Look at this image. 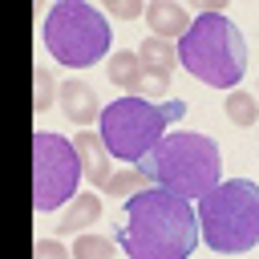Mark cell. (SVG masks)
<instances>
[{"mask_svg":"<svg viewBox=\"0 0 259 259\" xmlns=\"http://www.w3.org/2000/svg\"><path fill=\"white\" fill-rule=\"evenodd\" d=\"M117 243L130 259H190L202 243L190 198L170 194L162 186H146L121 206Z\"/></svg>","mask_w":259,"mask_h":259,"instance_id":"1","label":"cell"},{"mask_svg":"<svg viewBox=\"0 0 259 259\" xmlns=\"http://www.w3.org/2000/svg\"><path fill=\"white\" fill-rule=\"evenodd\" d=\"M178 65L214 89H235L247 73V40L227 12H198L178 40Z\"/></svg>","mask_w":259,"mask_h":259,"instance_id":"2","label":"cell"},{"mask_svg":"<svg viewBox=\"0 0 259 259\" xmlns=\"http://www.w3.org/2000/svg\"><path fill=\"white\" fill-rule=\"evenodd\" d=\"M154 186L170 190V194H182V198H202L219 186V174H223V154H219V142L214 138H202V134H166L138 166Z\"/></svg>","mask_w":259,"mask_h":259,"instance_id":"3","label":"cell"},{"mask_svg":"<svg viewBox=\"0 0 259 259\" xmlns=\"http://www.w3.org/2000/svg\"><path fill=\"white\" fill-rule=\"evenodd\" d=\"M202 243L219 255H243L259 243V186L251 178H227L198 198Z\"/></svg>","mask_w":259,"mask_h":259,"instance_id":"4","label":"cell"},{"mask_svg":"<svg viewBox=\"0 0 259 259\" xmlns=\"http://www.w3.org/2000/svg\"><path fill=\"white\" fill-rule=\"evenodd\" d=\"M186 113V101H146V97H117L101 109V142L109 150V158L117 162H142L170 130V121H178Z\"/></svg>","mask_w":259,"mask_h":259,"instance_id":"5","label":"cell"},{"mask_svg":"<svg viewBox=\"0 0 259 259\" xmlns=\"http://www.w3.org/2000/svg\"><path fill=\"white\" fill-rule=\"evenodd\" d=\"M109 40H113L109 16L85 0H61L45 16V49L53 53L57 65L89 69L101 57H109Z\"/></svg>","mask_w":259,"mask_h":259,"instance_id":"6","label":"cell"},{"mask_svg":"<svg viewBox=\"0 0 259 259\" xmlns=\"http://www.w3.org/2000/svg\"><path fill=\"white\" fill-rule=\"evenodd\" d=\"M81 158L77 146L65 142L61 134H32V206L36 210H57L77 198L81 186Z\"/></svg>","mask_w":259,"mask_h":259,"instance_id":"7","label":"cell"},{"mask_svg":"<svg viewBox=\"0 0 259 259\" xmlns=\"http://www.w3.org/2000/svg\"><path fill=\"white\" fill-rule=\"evenodd\" d=\"M57 101H61V109H65V117L73 121V125H93V121H101V101H97V89L93 85H85V81H65L61 85V93H57Z\"/></svg>","mask_w":259,"mask_h":259,"instance_id":"8","label":"cell"},{"mask_svg":"<svg viewBox=\"0 0 259 259\" xmlns=\"http://www.w3.org/2000/svg\"><path fill=\"white\" fill-rule=\"evenodd\" d=\"M73 146H77V158H81V170H85V178L93 182V186H101L105 190V182L113 178V158H109V150H105V142H101V134H93V130H81L77 138H73Z\"/></svg>","mask_w":259,"mask_h":259,"instance_id":"9","label":"cell"},{"mask_svg":"<svg viewBox=\"0 0 259 259\" xmlns=\"http://www.w3.org/2000/svg\"><path fill=\"white\" fill-rule=\"evenodd\" d=\"M146 24H150V36H162V40H170V36H186V28H190V12L178 4V0H150L146 4Z\"/></svg>","mask_w":259,"mask_h":259,"instance_id":"10","label":"cell"},{"mask_svg":"<svg viewBox=\"0 0 259 259\" xmlns=\"http://www.w3.org/2000/svg\"><path fill=\"white\" fill-rule=\"evenodd\" d=\"M97 219H101V198L97 194H77L65 206V214L57 223V235H85V227H97Z\"/></svg>","mask_w":259,"mask_h":259,"instance_id":"11","label":"cell"},{"mask_svg":"<svg viewBox=\"0 0 259 259\" xmlns=\"http://www.w3.org/2000/svg\"><path fill=\"white\" fill-rule=\"evenodd\" d=\"M138 61H142V69H150V73L174 77V65H178V49H174L170 40H162V36H146V40L138 45Z\"/></svg>","mask_w":259,"mask_h":259,"instance_id":"12","label":"cell"},{"mask_svg":"<svg viewBox=\"0 0 259 259\" xmlns=\"http://www.w3.org/2000/svg\"><path fill=\"white\" fill-rule=\"evenodd\" d=\"M105 77H109V85L134 93V89H138V77H142V61H138V53H130V49L113 53L109 65H105Z\"/></svg>","mask_w":259,"mask_h":259,"instance_id":"13","label":"cell"},{"mask_svg":"<svg viewBox=\"0 0 259 259\" xmlns=\"http://www.w3.org/2000/svg\"><path fill=\"white\" fill-rule=\"evenodd\" d=\"M223 109H227V117H231L235 125H243V130H251V125L259 121V101H255V93L231 89V93L223 97Z\"/></svg>","mask_w":259,"mask_h":259,"instance_id":"14","label":"cell"},{"mask_svg":"<svg viewBox=\"0 0 259 259\" xmlns=\"http://www.w3.org/2000/svg\"><path fill=\"white\" fill-rule=\"evenodd\" d=\"M146 186H154V182H150V178H146L138 166H130V170L113 174V178L105 182V190H101V194H117V198L125 202V198H134V194H138V190H146Z\"/></svg>","mask_w":259,"mask_h":259,"instance_id":"15","label":"cell"},{"mask_svg":"<svg viewBox=\"0 0 259 259\" xmlns=\"http://www.w3.org/2000/svg\"><path fill=\"white\" fill-rule=\"evenodd\" d=\"M73 259H113V239L85 231V235L73 239Z\"/></svg>","mask_w":259,"mask_h":259,"instance_id":"16","label":"cell"},{"mask_svg":"<svg viewBox=\"0 0 259 259\" xmlns=\"http://www.w3.org/2000/svg\"><path fill=\"white\" fill-rule=\"evenodd\" d=\"M57 81H53V73L49 69H32V109L36 113H45L53 101H57Z\"/></svg>","mask_w":259,"mask_h":259,"instance_id":"17","label":"cell"},{"mask_svg":"<svg viewBox=\"0 0 259 259\" xmlns=\"http://www.w3.org/2000/svg\"><path fill=\"white\" fill-rule=\"evenodd\" d=\"M32 259H73V251H65L61 239H36L32 243Z\"/></svg>","mask_w":259,"mask_h":259,"instance_id":"18","label":"cell"},{"mask_svg":"<svg viewBox=\"0 0 259 259\" xmlns=\"http://www.w3.org/2000/svg\"><path fill=\"white\" fill-rule=\"evenodd\" d=\"M105 12L109 16H121V20H134V16H146V4L142 0H109Z\"/></svg>","mask_w":259,"mask_h":259,"instance_id":"19","label":"cell"}]
</instances>
